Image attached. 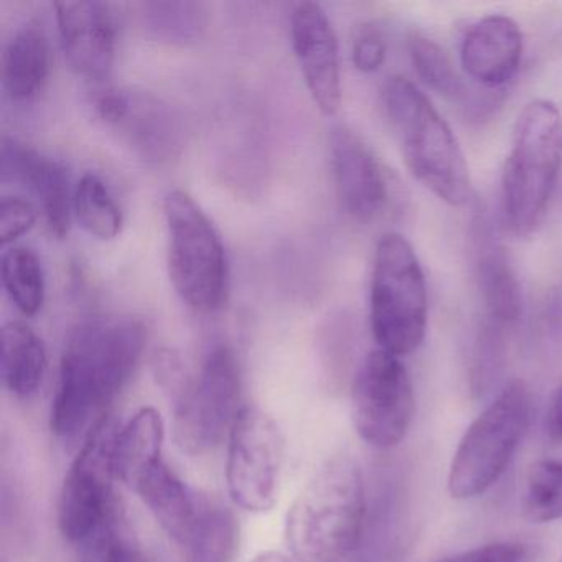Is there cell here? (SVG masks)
Masks as SVG:
<instances>
[{
	"instance_id": "cell-1",
	"label": "cell",
	"mask_w": 562,
	"mask_h": 562,
	"mask_svg": "<svg viewBox=\"0 0 562 562\" xmlns=\"http://www.w3.org/2000/svg\"><path fill=\"white\" fill-rule=\"evenodd\" d=\"M146 344V325L124 315L88 318L71 331L50 407V429L58 439L71 442L88 436L106 416L108 406L133 378Z\"/></svg>"
},
{
	"instance_id": "cell-2",
	"label": "cell",
	"mask_w": 562,
	"mask_h": 562,
	"mask_svg": "<svg viewBox=\"0 0 562 562\" xmlns=\"http://www.w3.org/2000/svg\"><path fill=\"white\" fill-rule=\"evenodd\" d=\"M360 467L350 456L325 460L292 503L285 542L297 562H341L360 546L367 525Z\"/></svg>"
},
{
	"instance_id": "cell-3",
	"label": "cell",
	"mask_w": 562,
	"mask_h": 562,
	"mask_svg": "<svg viewBox=\"0 0 562 562\" xmlns=\"http://www.w3.org/2000/svg\"><path fill=\"white\" fill-rule=\"evenodd\" d=\"M383 103L414 179L447 205H465L472 196L465 156L429 98L406 78L393 77L384 87Z\"/></svg>"
},
{
	"instance_id": "cell-4",
	"label": "cell",
	"mask_w": 562,
	"mask_h": 562,
	"mask_svg": "<svg viewBox=\"0 0 562 562\" xmlns=\"http://www.w3.org/2000/svg\"><path fill=\"white\" fill-rule=\"evenodd\" d=\"M562 169V114L549 100L526 104L516 120L502 173L506 225L519 238L541 226Z\"/></svg>"
},
{
	"instance_id": "cell-5",
	"label": "cell",
	"mask_w": 562,
	"mask_h": 562,
	"mask_svg": "<svg viewBox=\"0 0 562 562\" xmlns=\"http://www.w3.org/2000/svg\"><path fill=\"white\" fill-rule=\"evenodd\" d=\"M429 294L423 266L411 243L387 233L374 251L370 288V322L380 350L406 357L423 345Z\"/></svg>"
},
{
	"instance_id": "cell-6",
	"label": "cell",
	"mask_w": 562,
	"mask_h": 562,
	"mask_svg": "<svg viewBox=\"0 0 562 562\" xmlns=\"http://www.w3.org/2000/svg\"><path fill=\"white\" fill-rule=\"evenodd\" d=\"M532 411L531 387L512 380L476 416L450 463L447 490L452 498H475L502 479L531 426Z\"/></svg>"
},
{
	"instance_id": "cell-7",
	"label": "cell",
	"mask_w": 562,
	"mask_h": 562,
	"mask_svg": "<svg viewBox=\"0 0 562 562\" xmlns=\"http://www.w3.org/2000/svg\"><path fill=\"white\" fill-rule=\"evenodd\" d=\"M169 232V274L183 304L200 314L223 307L228 294L225 246L199 203L172 190L164 202Z\"/></svg>"
},
{
	"instance_id": "cell-8",
	"label": "cell",
	"mask_w": 562,
	"mask_h": 562,
	"mask_svg": "<svg viewBox=\"0 0 562 562\" xmlns=\"http://www.w3.org/2000/svg\"><path fill=\"white\" fill-rule=\"evenodd\" d=\"M241 371L235 351L225 344L210 348L186 390L173 401V437L190 456L213 452L228 439L238 417Z\"/></svg>"
},
{
	"instance_id": "cell-9",
	"label": "cell",
	"mask_w": 562,
	"mask_h": 562,
	"mask_svg": "<svg viewBox=\"0 0 562 562\" xmlns=\"http://www.w3.org/2000/svg\"><path fill=\"white\" fill-rule=\"evenodd\" d=\"M285 440L271 414L239 411L228 436L226 485L233 503L249 513H268L278 502Z\"/></svg>"
},
{
	"instance_id": "cell-10",
	"label": "cell",
	"mask_w": 562,
	"mask_h": 562,
	"mask_svg": "<svg viewBox=\"0 0 562 562\" xmlns=\"http://www.w3.org/2000/svg\"><path fill=\"white\" fill-rule=\"evenodd\" d=\"M116 427L104 416L91 429L61 483L58 526L71 544H80L94 529L123 512L114 490L116 475L111 463Z\"/></svg>"
},
{
	"instance_id": "cell-11",
	"label": "cell",
	"mask_w": 562,
	"mask_h": 562,
	"mask_svg": "<svg viewBox=\"0 0 562 562\" xmlns=\"http://www.w3.org/2000/svg\"><path fill=\"white\" fill-rule=\"evenodd\" d=\"M416 400L400 357L373 350L364 357L351 387V419L361 440L374 449L400 446L409 432Z\"/></svg>"
},
{
	"instance_id": "cell-12",
	"label": "cell",
	"mask_w": 562,
	"mask_h": 562,
	"mask_svg": "<svg viewBox=\"0 0 562 562\" xmlns=\"http://www.w3.org/2000/svg\"><path fill=\"white\" fill-rule=\"evenodd\" d=\"M94 110L104 124L150 166H166L182 150L183 130L169 104L147 91L106 88Z\"/></svg>"
},
{
	"instance_id": "cell-13",
	"label": "cell",
	"mask_w": 562,
	"mask_h": 562,
	"mask_svg": "<svg viewBox=\"0 0 562 562\" xmlns=\"http://www.w3.org/2000/svg\"><path fill=\"white\" fill-rule=\"evenodd\" d=\"M291 37L312 100L322 113L334 116L341 106V70L330 19L315 2H301L292 12Z\"/></svg>"
},
{
	"instance_id": "cell-14",
	"label": "cell",
	"mask_w": 562,
	"mask_h": 562,
	"mask_svg": "<svg viewBox=\"0 0 562 562\" xmlns=\"http://www.w3.org/2000/svg\"><path fill=\"white\" fill-rule=\"evenodd\" d=\"M61 48L71 70L90 81L106 80L116 58L117 31L111 8L98 0L54 5Z\"/></svg>"
},
{
	"instance_id": "cell-15",
	"label": "cell",
	"mask_w": 562,
	"mask_h": 562,
	"mask_svg": "<svg viewBox=\"0 0 562 562\" xmlns=\"http://www.w3.org/2000/svg\"><path fill=\"white\" fill-rule=\"evenodd\" d=\"M0 170L4 182L19 183L37 199L52 235L65 238L70 233L75 186L60 162L21 140L5 137Z\"/></svg>"
},
{
	"instance_id": "cell-16",
	"label": "cell",
	"mask_w": 562,
	"mask_h": 562,
	"mask_svg": "<svg viewBox=\"0 0 562 562\" xmlns=\"http://www.w3.org/2000/svg\"><path fill=\"white\" fill-rule=\"evenodd\" d=\"M331 170L341 209L357 222L376 218L390 199L387 179L370 147L345 126L330 137Z\"/></svg>"
},
{
	"instance_id": "cell-17",
	"label": "cell",
	"mask_w": 562,
	"mask_h": 562,
	"mask_svg": "<svg viewBox=\"0 0 562 562\" xmlns=\"http://www.w3.org/2000/svg\"><path fill=\"white\" fill-rule=\"evenodd\" d=\"M522 34L506 15L480 19L460 45V64L467 77L488 90L506 87L521 67Z\"/></svg>"
},
{
	"instance_id": "cell-18",
	"label": "cell",
	"mask_w": 562,
	"mask_h": 562,
	"mask_svg": "<svg viewBox=\"0 0 562 562\" xmlns=\"http://www.w3.org/2000/svg\"><path fill=\"white\" fill-rule=\"evenodd\" d=\"M160 528L182 548L202 516L209 496L187 485L166 460L154 465L134 485Z\"/></svg>"
},
{
	"instance_id": "cell-19",
	"label": "cell",
	"mask_w": 562,
	"mask_h": 562,
	"mask_svg": "<svg viewBox=\"0 0 562 562\" xmlns=\"http://www.w3.org/2000/svg\"><path fill=\"white\" fill-rule=\"evenodd\" d=\"M166 424L159 411L140 407L127 423L116 427L111 446L114 475L134 488L140 476L164 460Z\"/></svg>"
},
{
	"instance_id": "cell-20",
	"label": "cell",
	"mask_w": 562,
	"mask_h": 562,
	"mask_svg": "<svg viewBox=\"0 0 562 562\" xmlns=\"http://www.w3.org/2000/svg\"><path fill=\"white\" fill-rule=\"evenodd\" d=\"M52 50L38 24H27L9 42L2 57V85L15 103H29L44 93L50 80Z\"/></svg>"
},
{
	"instance_id": "cell-21",
	"label": "cell",
	"mask_w": 562,
	"mask_h": 562,
	"mask_svg": "<svg viewBox=\"0 0 562 562\" xmlns=\"http://www.w3.org/2000/svg\"><path fill=\"white\" fill-rule=\"evenodd\" d=\"M2 380L5 390L19 400H31L47 374V348L41 335L22 321L2 327Z\"/></svg>"
},
{
	"instance_id": "cell-22",
	"label": "cell",
	"mask_w": 562,
	"mask_h": 562,
	"mask_svg": "<svg viewBox=\"0 0 562 562\" xmlns=\"http://www.w3.org/2000/svg\"><path fill=\"white\" fill-rule=\"evenodd\" d=\"M490 238L492 236L480 233L476 281H479L490 321L499 325H509L521 317V284L505 251Z\"/></svg>"
},
{
	"instance_id": "cell-23",
	"label": "cell",
	"mask_w": 562,
	"mask_h": 562,
	"mask_svg": "<svg viewBox=\"0 0 562 562\" xmlns=\"http://www.w3.org/2000/svg\"><path fill=\"white\" fill-rule=\"evenodd\" d=\"M238 544V525L225 506L206 499L202 516L182 546L183 562H229Z\"/></svg>"
},
{
	"instance_id": "cell-24",
	"label": "cell",
	"mask_w": 562,
	"mask_h": 562,
	"mask_svg": "<svg viewBox=\"0 0 562 562\" xmlns=\"http://www.w3.org/2000/svg\"><path fill=\"white\" fill-rule=\"evenodd\" d=\"M74 215L88 235L103 241L117 238L123 229V212L97 173H85L75 186Z\"/></svg>"
},
{
	"instance_id": "cell-25",
	"label": "cell",
	"mask_w": 562,
	"mask_h": 562,
	"mask_svg": "<svg viewBox=\"0 0 562 562\" xmlns=\"http://www.w3.org/2000/svg\"><path fill=\"white\" fill-rule=\"evenodd\" d=\"M0 268L12 304L24 317L37 315L45 302V272L38 256L25 246H12L2 255Z\"/></svg>"
},
{
	"instance_id": "cell-26",
	"label": "cell",
	"mask_w": 562,
	"mask_h": 562,
	"mask_svg": "<svg viewBox=\"0 0 562 562\" xmlns=\"http://www.w3.org/2000/svg\"><path fill=\"white\" fill-rule=\"evenodd\" d=\"M522 516L535 525L562 518V462L538 460L526 470L521 496Z\"/></svg>"
},
{
	"instance_id": "cell-27",
	"label": "cell",
	"mask_w": 562,
	"mask_h": 562,
	"mask_svg": "<svg viewBox=\"0 0 562 562\" xmlns=\"http://www.w3.org/2000/svg\"><path fill=\"white\" fill-rule=\"evenodd\" d=\"M143 21L159 41L187 45L205 31L206 12L199 2H147Z\"/></svg>"
},
{
	"instance_id": "cell-28",
	"label": "cell",
	"mask_w": 562,
	"mask_h": 562,
	"mask_svg": "<svg viewBox=\"0 0 562 562\" xmlns=\"http://www.w3.org/2000/svg\"><path fill=\"white\" fill-rule=\"evenodd\" d=\"M407 47H409L414 70L427 87L432 88L447 100H465V87L457 75L449 55L439 44L419 32H413L409 35Z\"/></svg>"
},
{
	"instance_id": "cell-29",
	"label": "cell",
	"mask_w": 562,
	"mask_h": 562,
	"mask_svg": "<svg viewBox=\"0 0 562 562\" xmlns=\"http://www.w3.org/2000/svg\"><path fill=\"white\" fill-rule=\"evenodd\" d=\"M77 549L80 562H147L124 509L94 529Z\"/></svg>"
},
{
	"instance_id": "cell-30",
	"label": "cell",
	"mask_w": 562,
	"mask_h": 562,
	"mask_svg": "<svg viewBox=\"0 0 562 562\" xmlns=\"http://www.w3.org/2000/svg\"><path fill=\"white\" fill-rule=\"evenodd\" d=\"M38 222V209L24 196H4L0 203V243L14 245L32 232Z\"/></svg>"
},
{
	"instance_id": "cell-31",
	"label": "cell",
	"mask_w": 562,
	"mask_h": 562,
	"mask_svg": "<svg viewBox=\"0 0 562 562\" xmlns=\"http://www.w3.org/2000/svg\"><path fill=\"white\" fill-rule=\"evenodd\" d=\"M505 325L488 321L480 331L476 341L475 367H473V384L485 387L493 378V371L498 368L503 355V331Z\"/></svg>"
},
{
	"instance_id": "cell-32",
	"label": "cell",
	"mask_w": 562,
	"mask_h": 562,
	"mask_svg": "<svg viewBox=\"0 0 562 562\" xmlns=\"http://www.w3.org/2000/svg\"><path fill=\"white\" fill-rule=\"evenodd\" d=\"M535 546L518 541L492 542L470 551L459 552L437 562H536Z\"/></svg>"
},
{
	"instance_id": "cell-33",
	"label": "cell",
	"mask_w": 562,
	"mask_h": 562,
	"mask_svg": "<svg viewBox=\"0 0 562 562\" xmlns=\"http://www.w3.org/2000/svg\"><path fill=\"white\" fill-rule=\"evenodd\" d=\"M355 68L361 74H374L386 60V41L378 25L363 24L357 29L351 45Z\"/></svg>"
},
{
	"instance_id": "cell-34",
	"label": "cell",
	"mask_w": 562,
	"mask_h": 562,
	"mask_svg": "<svg viewBox=\"0 0 562 562\" xmlns=\"http://www.w3.org/2000/svg\"><path fill=\"white\" fill-rule=\"evenodd\" d=\"M153 371L157 383L172 401L182 394L192 378V374L187 371L182 358L169 348H162L154 355Z\"/></svg>"
},
{
	"instance_id": "cell-35",
	"label": "cell",
	"mask_w": 562,
	"mask_h": 562,
	"mask_svg": "<svg viewBox=\"0 0 562 562\" xmlns=\"http://www.w3.org/2000/svg\"><path fill=\"white\" fill-rule=\"evenodd\" d=\"M546 437L555 446H562V384L549 396L544 414Z\"/></svg>"
},
{
	"instance_id": "cell-36",
	"label": "cell",
	"mask_w": 562,
	"mask_h": 562,
	"mask_svg": "<svg viewBox=\"0 0 562 562\" xmlns=\"http://www.w3.org/2000/svg\"><path fill=\"white\" fill-rule=\"evenodd\" d=\"M251 562H297L295 559L289 558V555L282 554L278 551H266L261 554L256 555Z\"/></svg>"
},
{
	"instance_id": "cell-37",
	"label": "cell",
	"mask_w": 562,
	"mask_h": 562,
	"mask_svg": "<svg viewBox=\"0 0 562 562\" xmlns=\"http://www.w3.org/2000/svg\"><path fill=\"white\" fill-rule=\"evenodd\" d=\"M561 562H562V558H561Z\"/></svg>"
}]
</instances>
